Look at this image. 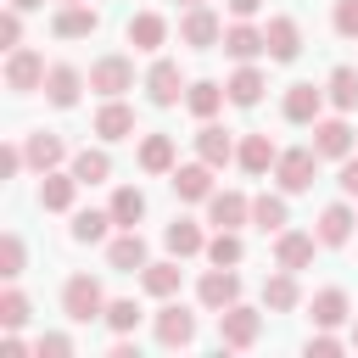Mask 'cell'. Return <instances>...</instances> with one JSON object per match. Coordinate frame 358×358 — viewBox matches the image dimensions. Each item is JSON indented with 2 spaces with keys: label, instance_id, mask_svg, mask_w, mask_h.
<instances>
[{
  "label": "cell",
  "instance_id": "obj_14",
  "mask_svg": "<svg viewBox=\"0 0 358 358\" xmlns=\"http://www.w3.org/2000/svg\"><path fill=\"white\" fill-rule=\"evenodd\" d=\"M173 196H179V201H207V196H213V168H207V162L173 168Z\"/></svg>",
  "mask_w": 358,
  "mask_h": 358
},
{
  "label": "cell",
  "instance_id": "obj_19",
  "mask_svg": "<svg viewBox=\"0 0 358 358\" xmlns=\"http://www.w3.org/2000/svg\"><path fill=\"white\" fill-rule=\"evenodd\" d=\"M106 263H112L117 274H134V268H145V241H140V229H123V235L106 246Z\"/></svg>",
  "mask_w": 358,
  "mask_h": 358
},
{
  "label": "cell",
  "instance_id": "obj_50",
  "mask_svg": "<svg viewBox=\"0 0 358 358\" xmlns=\"http://www.w3.org/2000/svg\"><path fill=\"white\" fill-rule=\"evenodd\" d=\"M11 6H17V11H34V6H45V0H11Z\"/></svg>",
  "mask_w": 358,
  "mask_h": 358
},
{
  "label": "cell",
  "instance_id": "obj_38",
  "mask_svg": "<svg viewBox=\"0 0 358 358\" xmlns=\"http://www.w3.org/2000/svg\"><path fill=\"white\" fill-rule=\"evenodd\" d=\"M241 252H246V246H241V235H235V229H218V235L207 241V257H213L218 268H235V263H241Z\"/></svg>",
  "mask_w": 358,
  "mask_h": 358
},
{
  "label": "cell",
  "instance_id": "obj_21",
  "mask_svg": "<svg viewBox=\"0 0 358 358\" xmlns=\"http://www.w3.org/2000/svg\"><path fill=\"white\" fill-rule=\"evenodd\" d=\"M196 157H201L207 168H224V162L235 157V140H229V129H218V123H207V129L196 134Z\"/></svg>",
  "mask_w": 358,
  "mask_h": 358
},
{
  "label": "cell",
  "instance_id": "obj_13",
  "mask_svg": "<svg viewBox=\"0 0 358 358\" xmlns=\"http://www.w3.org/2000/svg\"><path fill=\"white\" fill-rule=\"evenodd\" d=\"M313 151L319 157H352V129L341 117H319L313 123Z\"/></svg>",
  "mask_w": 358,
  "mask_h": 358
},
{
  "label": "cell",
  "instance_id": "obj_51",
  "mask_svg": "<svg viewBox=\"0 0 358 358\" xmlns=\"http://www.w3.org/2000/svg\"><path fill=\"white\" fill-rule=\"evenodd\" d=\"M179 6H207V0H179Z\"/></svg>",
  "mask_w": 358,
  "mask_h": 358
},
{
  "label": "cell",
  "instance_id": "obj_2",
  "mask_svg": "<svg viewBox=\"0 0 358 358\" xmlns=\"http://www.w3.org/2000/svg\"><path fill=\"white\" fill-rule=\"evenodd\" d=\"M313 173H319V151H313V145L280 151V162H274V179H280V190H285V196L308 190V185H313Z\"/></svg>",
  "mask_w": 358,
  "mask_h": 358
},
{
  "label": "cell",
  "instance_id": "obj_1",
  "mask_svg": "<svg viewBox=\"0 0 358 358\" xmlns=\"http://www.w3.org/2000/svg\"><path fill=\"white\" fill-rule=\"evenodd\" d=\"M62 308H67V319H73V324L106 319V296H101V280H90V274H73V280L62 285Z\"/></svg>",
  "mask_w": 358,
  "mask_h": 358
},
{
  "label": "cell",
  "instance_id": "obj_28",
  "mask_svg": "<svg viewBox=\"0 0 358 358\" xmlns=\"http://www.w3.org/2000/svg\"><path fill=\"white\" fill-rule=\"evenodd\" d=\"M22 151H28V162H34L39 173H50V168L67 157V145H62L56 134H45V129H39V134H28V145H22Z\"/></svg>",
  "mask_w": 358,
  "mask_h": 358
},
{
  "label": "cell",
  "instance_id": "obj_29",
  "mask_svg": "<svg viewBox=\"0 0 358 358\" xmlns=\"http://www.w3.org/2000/svg\"><path fill=\"white\" fill-rule=\"evenodd\" d=\"M140 168L145 173H173V140L168 134H145L140 140Z\"/></svg>",
  "mask_w": 358,
  "mask_h": 358
},
{
  "label": "cell",
  "instance_id": "obj_17",
  "mask_svg": "<svg viewBox=\"0 0 358 358\" xmlns=\"http://www.w3.org/2000/svg\"><path fill=\"white\" fill-rule=\"evenodd\" d=\"M78 90H84V73L78 67H50L45 73V95H50V106H78Z\"/></svg>",
  "mask_w": 358,
  "mask_h": 358
},
{
  "label": "cell",
  "instance_id": "obj_3",
  "mask_svg": "<svg viewBox=\"0 0 358 358\" xmlns=\"http://www.w3.org/2000/svg\"><path fill=\"white\" fill-rule=\"evenodd\" d=\"M179 39H185L190 50H213V45H224V22H218L207 6H185V17H179Z\"/></svg>",
  "mask_w": 358,
  "mask_h": 358
},
{
  "label": "cell",
  "instance_id": "obj_15",
  "mask_svg": "<svg viewBox=\"0 0 358 358\" xmlns=\"http://www.w3.org/2000/svg\"><path fill=\"white\" fill-rule=\"evenodd\" d=\"M50 28H56V39H90V34L101 28V17H95V11H90L84 0H78V6H62Z\"/></svg>",
  "mask_w": 358,
  "mask_h": 358
},
{
  "label": "cell",
  "instance_id": "obj_9",
  "mask_svg": "<svg viewBox=\"0 0 358 358\" xmlns=\"http://www.w3.org/2000/svg\"><path fill=\"white\" fill-rule=\"evenodd\" d=\"M313 246H319V235H308V229H280V241H274V263L296 274V268L313 263Z\"/></svg>",
  "mask_w": 358,
  "mask_h": 358
},
{
  "label": "cell",
  "instance_id": "obj_41",
  "mask_svg": "<svg viewBox=\"0 0 358 358\" xmlns=\"http://www.w3.org/2000/svg\"><path fill=\"white\" fill-rule=\"evenodd\" d=\"M22 319H28V296H22V291H6V296H0V324L17 330Z\"/></svg>",
  "mask_w": 358,
  "mask_h": 358
},
{
  "label": "cell",
  "instance_id": "obj_30",
  "mask_svg": "<svg viewBox=\"0 0 358 358\" xmlns=\"http://www.w3.org/2000/svg\"><path fill=\"white\" fill-rule=\"evenodd\" d=\"M73 190H78V179H73V173H45V185H39V207L67 213V207H73Z\"/></svg>",
  "mask_w": 358,
  "mask_h": 358
},
{
  "label": "cell",
  "instance_id": "obj_23",
  "mask_svg": "<svg viewBox=\"0 0 358 358\" xmlns=\"http://www.w3.org/2000/svg\"><path fill=\"white\" fill-rule=\"evenodd\" d=\"M235 157H241V168H246V173H268V168L280 162V151H274V140H268V134H246Z\"/></svg>",
  "mask_w": 358,
  "mask_h": 358
},
{
  "label": "cell",
  "instance_id": "obj_44",
  "mask_svg": "<svg viewBox=\"0 0 358 358\" xmlns=\"http://www.w3.org/2000/svg\"><path fill=\"white\" fill-rule=\"evenodd\" d=\"M17 39H22V11L11 6V11L0 17V45H6V50H17Z\"/></svg>",
  "mask_w": 358,
  "mask_h": 358
},
{
  "label": "cell",
  "instance_id": "obj_24",
  "mask_svg": "<svg viewBox=\"0 0 358 358\" xmlns=\"http://www.w3.org/2000/svg\"><path fill=\"white\" fill-rule=\"evenodd\" d=\"M168 39V22L157 17V11H140V17H129V45L134 50H157Z\"/></svg>",
  "mask_w": 358,
  "mask_h": 358
},
{
  "label": "cell",
  "instance_id": "obj_6",
  "mask_svg": "<svg viewBox=\"0 0 358 358\" xmlns=\"http://www.w3.org/2000/svg\"><path fill=\"white\" fill-rule=\"evenodd\" d=\"M90 90H101V95L134 90V62H129V56H101V62L90 67Z\"/></svg>",
  "mask_w": 358,
  "mask_h": 358
},
{
  "label": "cell",
  "instance_id": "obj_12",
  "mask_svg": "<svg viewBox=\"0 0 358 358\" xmlns=\"http://www.w3.org/2000/svg\"><path fill=\"white\" fill-rule=\"evenodd\" d=\"M224 50H229L235 62H252V56H263V50H268V39H263V28H252V22L241 17V22H229V28H224Z\"/></svg>",
  "mask_w": 358,
  "mask_h": 358
},
{
  "label": "cell",
  "instance_id": "obj_5",
  "mask_svg": "<svg viewBox=\"0 0 358 358\" xmlns=\"http://www.w3.org/2000/svg\"><path fill=\"white\" fill-rule=\"evenodd\" d=\"M196 296H201V308H213V313L235 308V296H241V280H235V268H218V263H213V268L201 274Z\"/></svg>",
  "mask_w": 358,
  "mask_h": 358
},
{
  "label": "cell",
  "instance_id": "obj_32",
  "mask_svg": "<svg viewBox=\"0 0 358 358\" xmlns=\"http://www.w3.org/2000/svg\"><path fill=\"white\" fill-rule=\"evenodd\" d=\"M224 90H229V101H235V106H257L268 84H263V73H257V67H241V73H235Z\"/></svg>",
  "mask_w": 358,
  "mask_h": 358
},
{
  "label": "cell",
  "instance_id": "obj_7",
  "mask_svg": "<svg viewBox=\"0 0 358 358\" xmlns=\"http://www.w3.org/2000/svg\"><path fill=\"white\" fill-rule=\"evenodd\" d=\"M257 330H263V319H257L252 308H241V302L218 313V341H224V347H252Z\"/></svg>",
  "mask_w": 358,
  "mask_h": 358
},
{
  "label": "cell",
  "instance_id": "obj_33",
  "mask_svg": "<svg viewBox=\"0 0 358 358\" xmlns=\"http://www.w3.org/2000/svg\"><path fill=\"white\" fill-rule=\"evenodd\" d=\"M252 224L280 235V229H285V196H268V190H263V196H252Z\"/></svg>",
  "mask_w": 358,
  "mask_h": 358
},
{
  "label": "cell",
  "instance_id": "obj_26",
  "mask_svg": "<svg viewBox=\"0 0 358 358\" xmlns=\"http://www.w3.org/2000/svg\"><path fill=\"white\" fill-rule=\"evenodd\" d=\"M263 308L268 313H291L296 308V274L291 268H280L274 280H263Z\"/></svg>",
  "mask_w": 358,
  "mask_h": 358
},
{
  "label": "cell",
  "instance_id": "obj_27",
  "mask_svg": "<svg viewBox=\"0 0 358 358\" xmlns=\"http://www.w3.org/2000/svg\"><path fill=\"white\" fill-rule=\"evenodd\" d=\"M224 101H229V90H224V84H213V78H201V84H190V90H185V106H190L196 117H213Z\"/></svg>",
  "mask_w": 358,
  "mask_h": 358
},
{
  "label": "cell",
  "instance_id": "obj_35",
  "mask_svg": "<svg viewBox=\"0 0 358 358\" xmlns=\"http://www.w3.org/2000/svg\"><path fill=\"white\" fill-rule=\"evenodd\" d=\"M341 319H347V291H336V285H330V291H319V296H313V324L336 330Z\"/></svg>",
  "mask_w": 358,
  "mask_h": 358
},
{
  "label": "cell",
  "instance_id": "obj_37",
  "mask_svg": "<svg viewBox=\"0 0 358 358\" xmlns=\"http://www.w3.org/2000/svg\"><path fill=\"white\" fill-rule=\"evenodd\" d=\"M324 90H330V101H336L341 112H352V106H358V67H336Z\"/></svg>",
  "mask_w": 358,
  "mask_h": 358
},
{
  "label": "cell",
  "instance_id": "obj_11",
  "mask_svg": "<svg viewBox=\"0 0 358 358\" xmlns=\"http://www.w3.org/2000/svg\"><path fill=\"white\" fill-rule=\"evenodd\" d=\"M207 218H213L218 229H241V224L252 218V201H246L241 190H213V196H207Z\"/></svg>",
  "mask_w": 358,
  "mask_h": 358
},
{
  "label": "cell",
  "instance_id": "obj_48",
  "mask_svg": "<svg viewBox=\"0 0 358 358\" xmlns=\"http://www.w3.org/2000/svg\"><path fill=\"white\" fill-rule=\"evenodd\" d=\"M39 352H56L62 358V352H73V341L67 336H39Z\"/></svg>",
  "mask_w": 358,
  "mask_h": 358
},
{
  "label": "cell",
  "instance_id": "obj_10",
  "mask_svg": "<svg viewBox=\"0 0 358 358\" xmlns=\"http://www.w3.org/2000/svg\"><path fill=\"white\" fill-rule=\"evenodd\" d=\"M157 341H162V347H190V341H196V313L179 308V302H168V308L157 313Z\"/></svg>",
  "mask_w": 358,
  "mask_h": 358
},
{
  "label": "cell",
  "instance_id": "obj_45",
  "mask_svg": "<svg viewBox=\"0 0 358 358\" xmlns=\"http://www.w3.org/2000/svg\"><path fill=\"white\" fill-rule=\"evenodd\" d=\"M341 196H358V157H341Z\"/></svg>",
  "mask_w": 358,
  "mask_h": 358
},
{
  "label": "cell",
  "instance_id": "obj_43",
  "mask_svg": "<svg viewBox=\"0 0 358 358\" xmlns=\"http://www.w3.org/2000/svg\"><path fill=\"white\" fill-rule=\"evenodd\" d=\"M336 34L341 39H358V0H341L336 6Z\"/></svg>",
  "mask_w": 358,
  "mask_h": 358
},
{
  "label": "cell",
  "instance_id": "obj_22",
  "mask_svg": "<svg viewBox=\"0 0 358 358\" xmlns=\"http://www.w3.org/2000/svg\"><path fill=\"white\" fill-rule=\"evenodd\" d=\"M95 134H101V140H123V134H134V112L112 95V101L95 112Z\"/></svg>",
  "mask_w": 358,
  "mask_h": 358
},
{
  "label": "cell",
  "instance_id": "obj_25",
  "mask_svg": "<svg viewBox=\"0 0 358 358\" xmlns=\"http://www.w3.org/2000/svg\"><path fill=\"white\" fill-rule=\"evenodd\" d=\"M106 213H112L117 229H134V224L145 218V196H140L134 185H123V190H112V207H106Z\"/></svg>",
  "mask_w": 358,
  "mask_h": 358
},
{
  "label": "cell",
  "instance_id": "obj_16",
  "mask_svg": "<svg viewBox=\"0 0 358 358\" xmlns=\"http://www.w3.org/2000/svg\"><path fill=\"white\" fill-rule=\"evenodd\" d=\"M263 39H268V56H274V62H296V50H302V34H296L291 17H268Z\"/></svg>",
  "mask_w": 358,
  "mask_h": 358
},
{
  "label": "cell",
  "instance_id": "obj_40",
  "mask_svg": "<svg viewBox=\"0 0 358 358\" xmlns=\"http://www.w3.org/2000/svg\"><path fill=\"white\" fill-rule=\"evenodd\" d=\"M106 324H112L117 336H129V330L140 324V302H134V296H123V302H106Z\"/></svg>",
  "mask_w": 358,
  "mask_h": 358
},
{
  "label": "cell",
  "instance_id": "obj_20",
  "mask_svg": "<svg viewBox=\"0 0 358 358\" xmlns=\"http://www.w3.org/2000/svg\"><path fill=\"white\" fill-rule=\"evenodd\" d=\"M319 106H324V90H313V84H291L285 90V117L291 123H319Z\"/></svg>",
  "mask_w": 358,
  "mask_h": 358
},
{
  "label": "cell",
  "instance_id": "obj_49",
  "mask_svg": "<svg viewBox=\"0 0 358 358\" xmlns=\"http://www.w3.org/2000/svg\"><path fill=\"white\" fill-rule=\"evenodd\" d=\"M224 6H229V17H257L263 0H224Z\"/></svg>",
  "mask_w": 358,
  "mask_h": 358
},
{
  "label": "cell",
  "instance_id": "obj_34",
  "mask_svg": "<svg viewBox=\"0 0 358 358\" xmlns=\"http://www.w3.org/2000/svg\"><path fill=\"white\" fill-rule=\"evenodd\" d=\"M140 285H145L151 296H173V291H179V263H145V268H140Z\"/></svg>",
  "mask_w": 358,
  "mask_h": 358
},
{
  "label": "cell",
  "instance_id": "obj_18",
  "mask_svg": "<svg viewBox=\"0 0 358 358\" xmlns=\"http://www.w3.org/2000/svg\"><path fill=\"white\" fill-rule=\"evenodd\" d=\"M352 224H358V218H352V207H347V201H336V207H324V213H319V229H313V235H319V246H347Z\"/></svg>",
  "mask_w": 358,
  "mask_h": 358
},
{
  "label": "cell",
  "instance_id": "obj_8",
  "mask_svg": "<svg viewBox=\"0 0 358 358\" xmlns=\"http://www.w3.org/2000/svg\"><path fill=\"white\" fill-rule=\"evenodd\" d=\"M145 95H151V106H179V95H185L179 62H151V73H145Z\"/></svg>",
  "mask_w": 358,
  "mask_h": 358
},
{
  "label": "cell",
  "instance_id": "obj_42",
  "mask_svg": "<svg viewBox=\"0 0 358 358\" xmlns=\"http://www.w3.org/2000/svg\"><path fill=\"white\" fill-rule=\"evenodd\" d=\"M0 274H6V280H17V274H22V241H17V235H6V241H0Z\"/></svg>",
  "mask_w": 358,
  "mask_h": 358
},
{
  "label": "cell",
  "instance_id": "obj_31",
  "mask_svg": "<svg viewBox=\"0 0 358 358\" xmlns=\"http://www.w3.org/2000/svg\"><path fill=\"white\" fill-rule=\"evenodd\" d=\"M168 252H173V257H196V252H207L196 218H173V224H168Z\"/></svg>",
  "mask_w": 358,
  "mask_h": 358
},
{
  "label": "cell",
  "instance_id": "obj_47",
  "mask_svg": "<svg viewBox=\"0 0 358 358\" xmlns=\"http://www.w3.org/2000/svg\"><path fill=\"white\" fill-rule=\"evenodd\" d=\"M313 352L330 358V352H341V341H336V336H308V358H313Z\"/></svg>",
  "mask_w": 358,
  "mask_h": 358
},
{
  "label": "cell",
  "instance_id": "obj_4",
  "mask_svg": "<svg viewBox=\"0 0 358 358\" xmlns=\"http://www.w3.org/2000/svg\"><path fill=\"white\" fill-rule=\"evenodd\" d=\"M6 90H17V95H28V90H45V56L39 50H11V62H6Z\"/></svg>",
  "mask_w": 358,
  "mask_h": 358
},
{
  "label": "cell",
  "instance_id": "obj_36",
  "mask_svg": "<svg viewBox=\"0 0 358 358\" xmlns=\"http://www.w3.org/2000/svg\"><path fill=\"white\" fill-rule=\"evenodd\" d=\"M106 173H112V157H106V151H78V157H73V179H78V185H101Z\"/></svg>",
  "mask_w": 358,
  "mask_h": 358
},
{
  "label": "cell",
  "instance_id": "obj_52",
  "mask_svg": "<svg viewBox=\"0 0 358 358\" xmlns=\"http://www.w3.org/2000/svg\"><path fill=\"white\" fill-rule=\"evenodd\" d=\"M352 347H358V324H352Z\"/></svg>",
  "mask_w": 358,
  "mask_h": 358
},
{
  "label": "cell",
  "instance_id": "obj_53",
  "mask_svg": "<svg viewBox=\"0 0 358 358\" xmlns=\"http://www.w3.org/2000/svg\"><path fill=\"white\" fill-rule=\"evenodd\" d=\"M62 6H78V0H62Z\"/></svg>",
  "mask_w": 358,
  "mask_h": 358
},
{
  "label": "cell",
  "instance_id": "obj_39",
  "mask_svg": "<svg viewBox=\"0 0 358 358\" xmlns=\"http://www.w3.org/2000/svg\"><path fill=\"white\" fill-rule=\"evenodd\" d=\"M106 224H112V213H78L73 218V241L78 246H95V241H106Z\"/></svg>",
  "mask_w": 358,
  "mask_h": 358
},
{
  "label": "cell",
  "instance_id": "obj_46",
  "mask_svg": "<svg viewBox=\"0 0 358 358\" xmlns=\"http://www.w3.org/2000/svg\"><path fill=\"white\" fill-rule=\"evenodd\" d=\"M22 162H28V151H17V145H6V151H0V179H11V173H17Z\"/></svg>",
  "mask_w": 358,
  "mask_h": 358
}]
</instances>
